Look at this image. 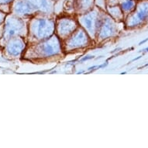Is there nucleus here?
Here are the masks:
<instances>
[{"label":"nucleus","mask_w":148,"mask_h":148,"mask_svg":"<svg viewBox=\"0 0 148 148\" xmlns=\"http://www.w3.org/2000/svg\"><path fill=\"white\" fill-rule=\"evenodd\" d=\"M65 55L62 41L54 34L47 39L27 44L23 58L34 63H47L58 61Z\"/></svg>","instance_id":"obj_1"},{"label":"nucleus","mask_w":148,"mask_h":148,"mask_svg":"<svg viewBox=\"0 0 148 148\" xmlns=\"http://www.w3.org/2000/svg\"><path fill=\"white\" fill-rule=\"evenodd\" d=\"M54 16L37 14L29 18L27 23V44L46 40L55 34Z\"/></svg>","instance_id":"obj_2"},{"label":"nucleus","mask_w":148,"mask_h":148,"mask_svg":"<svg viewBox=\"0 0 148 148\" xmlns=\"http://www.w3.org/2000/svg\"><path fill=\"white\" fill-rule=\"evenodd\" d=\"M105 11L106 10H102L95 5V7L86 13L76 16V19L78 20L79 26L87 32L88 36L94 40V42L102 23Z\"/></svg>","instance_id":"obj_3"},{"label":"nucleus","mask_w":148,"mask_h":148,"mask_svg":"<svg viewBox=\"0 0 148 148\" xmlns=\"http://www.w3.org/2000/svg\"><path fill=\"white\" fill-rule=\"evenodd\" d=\"M95 45V42L88 36L87 32L82 27H79L66 40L62 41V47L64 53H74L91 47Z\"/></svg>","instance_id":"obj_4"},{"label":"nucleus","mask_w":148,"mask_h":148,"mask_svg":"<svg viewBox=\"0 0 148 148\" xmlns=\"http://www.w3.org/2000/svg\"><path fill=\"white\" fill-rule=\"evenodd\" d=\"M26 19L21 18L14 14L7 15L4 22L3 40L5 43L8 40L16 36H23L27 38L28 27Z\"/></svg>","instance_id":"obj_5"},{"label":"nucleus","mask_w":148,"mask_h":148,"mask_svg":"<svg viewBox=\"0 0 148 148\" xmlns=\"http://www.w3.org/2000/svg\"><path fill=\"white\" fill-rule=\"evenodd\" d=\"M119 23H120L116 21L105 11L95 40V44H104L105 42L116 38L119 33Z\"/></svg>","instance_id":"obj_6"},{"label":"nucleus","mask_w":148,"mask_h":148,"mask_svg":"<svg viewBox=\"0 0 148 148\" xmlns=\"http://www.w3.org/2000/svg\"><path fill=\"white\" fill-rule=\"evenodd\" d=\"M78 27L76 16H61L55 19V34L61 41L71 36Z\"/></svg>","instance_id":"obj_7"},{"label":"nucleus","mask_w":148,"mask_h":148,"mask_svg":"<svg viewBox=\"0 0 148 148\" xmlns=\"http://www.w3.org/2000/svg\"><path fill=\"white\" fill-rule=\"evenodd\" d=\"M148 20V0H140L136 3L135 10L125 17L124 26L126 28H135Z\"/></svg>","instance_id":"obj_8"},{"label":"nucleus","mask_w":148,"mask_h":148,"mask_svg":"<svg viewBox=\"0 0 148 148\" xmlns=\"http://www.w3.org/2000/svg\"><path fill=\"white\" fill-rule=\"evenodd\" d=\"M5 53L12 58L22 57L27 46V40L23 36H16L8 40L5 43Z\"/></svg>","instance_id":"obj_9"},{"label":"nucleus","mask_w":148,"mask_h":148,"mask_svg":"<svg viewBox=\"0 0 148 148\" xmlns=\"http://www.w3.org/2000/svg\"><path fill=\"white\" fill-rule=\"evenodd\" d=\"M11 12L12 14L23 19H29L37 12L28 0H15L11 4Z\"/></svg>","instance_id":"obj_10"},{"label":"nucleus","mask_w":148,"mask_h":148,"mask_svg":"<svg viewBox=\"0 0 148 148\" xmlns=\"http://www.w3.org/2000/svg\"><path fill=\"white\" fill-rule=\"evenodd\" d=\"M28 1L35 9L37 14L54 16L55 1L53 0H28Z\"/></svg>","instance_id":"obj_11"},{"label":"nucleus","mask_w":148,"mask_h":148,"mask_svg":"<svg viewBox=\"0 0 148 148\" xmlns=\"http://www.w3.org/2000/svg\"><path fill=\"white\" fill-rule=\"evenodd\" d=\"M54 16H76L74 0H58L54 4Z\"/></svg>","instance_id":"obj_12"},{"label":"nucleus","mask_w":148,"mask_h":148,"mask_svg":"<svg viewBox=\"0 0 148 148\" xmlns=\"http://www.w3.org/2000/svg\"><path fill=\"white\" fill-rule=\"evenodd\" d=\"M95 0H74L75 15H82L95 7Z\"/></svg>","instance_id":"obj_13"},{"label":"nucleus","mask_w":148,"mask_h":148,"mask_svg":"<svg viewBox=\"0 0 148 148\" xmlns=\"http://www.w3.org/2000/svg\"><path fill=\"white\" fill-rule=\"evenodd\" d=\"M106 12L117 22L123 23L125 16H124L123 10H121V8L118 4L113 5H106Z\"/></svg>","instance_id":"obj_14"},{"label":"nucleus","mask_w":148,"mask_h":148,"mask_svg":"<svg viewBox=\"0 0 148 148\" xmlns=\"http://www.w3.org/2000/svg\"><path fill=\"white\" fill-rule=\"evenodd\" d=\"M95 5L106 10V0H95Z\"/></svg>","instance_id":"obj_15"},{"label":"nucleus","mask_w":148,"mask_h":148,"mask_svg":"<svg viewBox=\"0 0 148 148\" xmlns=\"http://www.w3.org/2000/svg\"><path fill=\"white\" fill-rule=\"evenodd\" d=\"M15 0H0V6L11 5Z\"/></svg>","instance_id":"obj_16"},{"label":"nucleus","mask_w":148,"mask_h":148,"mask_svg":"<svg viewBox=\"0 0 148 148\" xmlns=\"http://www.w3.org/2000/svg\"><path fill=\"white\" fill-rule=\"evenodd\" d=\"M6 16L7 15L5 14V12H3L2 10H0V26L3 24V23H4Z\"/></svg>","instance_id":"obj_17"},{"label":"nucleus","mask_w":148,"mask_h":148,"mask_svg":"<svg viewBox=\"0 0 148 148\" xmlns=\"http://www.w3.org/2000/svg\"><path fill=\"white\" fill-rule=\"evenodd\" d=\"M53 1H58V0H53Z\"/></svg>","instance_id":"obj_18"},{"label":"nucleus","mask_w":148,"mask_h":148,"mask_svg":"<svg viewBox=\"0 0 148 148\" xmlns=\"http://www.w3.org/2000/svg\"><path fill=\"white\" fill-rule=\"evenodd\" d=\"M137 1H140V0H137Z\"/></svg>","instance_id":"obj_19"}]
</instances>
